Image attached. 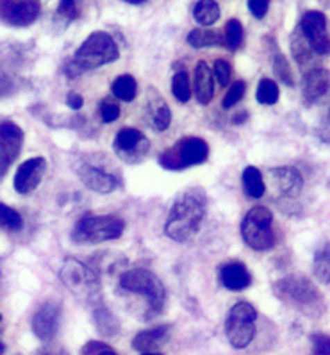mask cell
Here are the masks:
<instances>
[{"mask_svg":"<svg viewBox=\"0 0 330 355\" xmlns=\"http://www.w3.org/2000/svg\"><path fill=\"white\" fill-rule=\"evenodd\" d=\"M207 213V195L202 188H188L173 202L168 220L164 223V234L173 241L184 243L198 234Z\"/></svg>","mask_w":330,"mask_h":355,"instance_id":"1","label":"cell"},{"mask_svg":"<svg viewBox=\"0 0 330 355\" xmlns=\"http://www.w3.org/2000/svg\"><path fill=\"white\" fill-rule=\"evenodd\" d=\"M118 58H120V51H118V45L113 36L109 33H104V31H96L84 40L73 59L68 61L67 67H64V73L73 79V77L82 76L84 71L113 63Z\"/></svg>","mask_w":330,"mask_h":355,"instance_id":"2","label":"cell"},{"mask_svg":"<svg viewBox=\"0 0 330 355\" xmlns=\"http://www.w3.org/2000/svg\"><path fill=\"white\" fill-rule=\"evenodd\" d=\"M273 293L280 302H284L291 309L300 311L305 316H322L325 309L323 297L316 286L304 275H289L277 280L273 284Z\"/></svg>","mask_w":330,"mask_h":355,"instance_id":"3","label":"cell"},{"mask_svg":"<svg viewBox=\"0 0 330 355\" xmlns=\"http://www.w3.org/2000/svg\"><path fill=\"white\" fill-rule=\"evenodd\" d=\"M120 289L130 293V295L143 297L146 305L145 318H154L163 311L166 291H164L163 282L150 270L134 268V270H127L125 273H121Z\"/></svg>","mask_w":330,"mask_h":355,"instance_id":"4","label":"cell"},{"mask_svg":"<svg viewBox=\"0 0 330 355\" xmlns=\"http://www.w3.org/2000/svg\"><path fill=\"white\" fill-rule=\"evenodd\" d=\"M59 279L63 280L68 291L79 298L82 304H98L102 298L98 277L88 264L73 257L64 259L63 268L59 272Z\"/></svg>","mask_w":330,"mask_h":355,"instance_id":"5","label":"cell"},{"mask_svg":"<svg viewBox=\"0 0 330 355\" xmlns=\"http://www.w3.org/2000/svg\"><path fill=\"white\" fill-rule=\"evenodd\" d=\"M125 230V222L120 216L114 214H104V216H88L80 218L71 230V241L79 245H88V243H102L109 239L121 238Z\"/></svg>","mask_w":330,"mask_h":355,"instance_id":"6","label":"cell"},{"mask_svg":"<svg viewBox=\"0 0 330 355\" xmlns=\"http://www.w3.org/2000/svg\"><path fill=\"white\" fill-rule=\"evenodd\" d=\"M209 157V145L197 136H188L159 154V164L168 171H182L189 166H197Z\"/></svg>","mask_w":330,"mask_h":355,"instance_id":"7","label":"cell"},{"mask_svg":"<svg viewBox=\"0 0 330 355\" xmlns=\"http://www.w3.org/2000/svg\"><path fill=\"white\" fill-rule=\"evenodd\" d=\"M241 236L252 250L264 252L275 247L273 213L263 205H255L243 218Z\"/></svg>","mask_w":330,"mask_h":355,"instance_id":"8","label":"cell"},{"mask_svg":"<svg viewBox=\"0 0 330 355\" xmlns=\"http://www.w3.org/2000/svg\"><path fill=\"white\" fill-rule=\"evenodd\" d=\"M257 309L248 302H238L232 305L225 320V334L234 348H247L255 338Z\"/></svg>","mask_w":330,"mask_h":355,"instance_id":"9","label":"cell"},{"mask_svg":"<svg viewBox=\"0 0 330 355\" xmlns=\"http://www.w3.org/2000/svg\"><path fill=\"white\" fill-rule=\"evenodd\" d=\"M298 29L304 34V38L311 45L313 52L316 55H327L330 46L329 26H327V18L322 11H305L298 21Z\"/></svg>","mask_w":330,"mask_h":355,"instance_id":"10","label":"cell"},{"mask_svg":"<svg viewBox=\"0 0 330 355\" xmlns=\"http://www.w3.org/2000/svg\"><path fill=\"white\" fill-rule=\"evenodd\" d=\"M113 146L118 157L123 159L129 164H136L145 159L146 152L150 148V143L141 130L134 129V127H125V129L118 130Z\"/></svg>","mask_w":330,"mask_h":355,"instance_id":"11","label":"cell"},{"mask_svg":"<svg viewBox=\"0 0 330 355\" xmlns=\"http://www.w3.org/2000/svg\"><path fill=\"white\" fill-rule=\"evenodd\" d=\"M76 173L79 175V179L82 180V184L86 188L93 189L96 193H102V195L116 191L121 186V180L114 175L113 171L104 170L98 164H93L92 161H86L82 157L77 161Z\"/></svg>","mask_w":330,"mask_h":355,"instance_id":"12","label":"cell"},{"mask_svg":"<svg viewBox=\"0 0 330 355\" xmlns=\"http://www.w3.org/2000/svg\"><path fill=\"white\" fill-rule=\"evenodd\" d=\"M24 146V130L15 121H0V180L17 161Z\"/></svg>","mask_w":330,"mask_h":355,"instance_id":"13","label":"cell"},{"mask_svg":"<svg viewBox=\"0 0 330 355\" xmlns=\"http://www.w3.org/2000/svg\"><path fill=\"white\" fill-rule=\"evenodd\" d=\"M42 4L36 0H2L0 21L11 27H27L38 20Z\"/></svg>","mask_w":330,"mask_h":355,"instance_id":"14","label":"cell"},{"mask_svg":"<svg viewBox=\"0 0 330 355\" xmlns=\"http://www.w3.org/2000/svg\"><path fill=\"white\" fill-rule=\"evenodd\" d=\"M59 323H61V304L54 300H46L40 305L33 314V332L42 341L49 343L58 336Z\"/></svg>","mask_w":330,"mask_h":355,"instance_id":"15","label":"cell"},{"mask_svg":"<svg viewBox=\"0 0 330 355\" xmlns=\"http://www.w3.org/2000/svg\"><path fill=\"white\" fill-rule=\"evenodd\" d=\"M46 171V161L43 157L27 159L20 164L15 175V191L20 195H29L31 191L38 188L43 175Z\"/></svg>","mask_w":330,"mask_h":355,"instance_id":"16","label":"cell"},{"mask_svg":"<svg viewBox=\"0 0 330 355\" xmlns=\"http://www.w3.org/2000/svg\"><path fill=\"white\" fill-rule=\"evenodd\" d=\"M146 107H148L146 109V116H148L152 129L157 130V132H163L170 127L172 111H170V105L166 104V101L159 95L157 89H148V93H146Z\"/></svg>","mask_w":330,"mask_h":355,"instance_id":"17","label":"cell"},{"mask_svg":"<svg viewBox=\"0 0 330 355\" xmlns=\"http://www.w3.org/2000/svg\"><path fill=\"white\" fill-rule=\"evenodd\" d=\"M273 179H275V188L286 198H297L304 189V179H302L300 171L293 166H282L272 171Z\"/></svg>","mask_w":330,"mask_h":355,"instance_id":"18","label":"cell"},{"mask_svg":"<svg viewBox=\"0 0 330 355\" xmlns=\"http://www.w3.org/2000/svg\"><path fill=\"white\" fill-rule=\"evenodd\" d=\"M168 339H170V325L152 327L134 336L132 348L139 354H152L163 347L164 343H168Z\"/></svg>","mask_w":330,"mask_h":355,"instance_id":"19","label":"cell"},{"mask_svg":"<svg viewBox=\"0 0 330 355\" xmlns=\"http://www.w3.org/2000/svg\"><path fill=\"white\" fill-rule=\"evenodd\" d=\"M220 282L229 291H243L252 284V275L243 263H229L220 268Z\"/></svg>","mask_w":330,"mask_h":355,"instance_id":"20","label":"cell"},{"mask_svg":"<svg viewBox=\"0 0 330 355\" xmlns=\"http://www.w3.org/2000/svg\"><path fill=\"white\" fill-rule=\"evenodd\" d=\"M329 92V73L325 68H313L304 76V96L307 102H320Z\"/></svg>","mask_w":330,"mask_h":355,"instance_id":"21","label":"cell"},{"mask_svg":"<svg viewBox=\"0 0 330 355\" xmlns=\"http://www.w3.org/2000/svg\"><path fill=\"white\" fill-rule=\"evenodd\" d=\"M193 86H195V96L200 104H209L214 95V77L213 70L207 67L205 61H198L195 68V77H193Z\"/></svg>","mask_w":330,"mask_h":355,"instance_id":"22","label":"cell"},{"mask_svg":"<svg viewBox=\"0 0 330 355\" xmlns=\"http://www.w3.org/2000/svg\"><path fill=\"white\" fill-rule=\"evenodd\" d=\"M291 54L295 58V61L298 63V67L304 68V71L313 70V63L316 61L318 55L314 54L311 45L307 43V40L304 38V34L300 33V29H295L291 34Z\"/></svg>","mask_w":330,"mask_h":355,"instance_id":"23","label":"cell"},{"mask_svg":"<svg viewBox=\"0 0 330 355\" xmlns=\"http://www.w3.org/2000/svg\"><path fill=\"white\" fill-rule=\"evenodd\" d=\"M241 182L243 189H245V195L248 198L257 200V198H263V195L266 193V184H264L263 175H261V171L255 166H247L243 170Z\"/></svg>","mask_w":330,"mask_h":355,"instance_id":"24","label":"cell"},{"mask_svg":"<svg viewBox=\"0 0 330 355\" xmlns=\"http://www.w3.org/2000/svg\"><path fill=\"white\" fill-rule=\"evenodd\" d=\"M222 15L220 4L214 0H198L197 4L193 6V18L200 24V26H213L216 24L218 18Z\"/></svg>","mask_w":330,"mask_h":355,"instance_id":"25","label":"cell"},{"mask_svg":"<svg viewBox=\"0 0 330 355\" xmlns=\"http://www.w3.org/2000/svg\"><path fill=\"white\" fill-rule=\"evenodd\" d=\"M111 92L116 96L118 101L121 102H132L138 95V83L129 73H123V76L116 77L113 80V86H111Z\"/></svg>","mask_w":330,"mask_h":355,"instance_id":"26","label":"cell"},{"mask_svg":"<svg viewBox=\"0 0 330 355\" xmlns=\"http://www.w3.org/2000/svg\"><path fill=\"white\" fill-rule=\"evenodd\" d=\"M188 43L195 49H205V46H216L223 45L222 34L214 33L205 27H197L188 34Z\"/></svg>","mask_w":330,"mask_h":355,"instance_id":"27","label":"cell"},{"mask_svg":"<svg viewBox=\"0 0 330 355\" xmlns=\"http://www.w3.org/2000/svg\"><path fill=\"white\" fill-rule=\"evenodd\" d=\"M93 320H95L96 330L102 336H114L120 332V322L109 309H95L93 311Z\"/></svg>","mask_w":330,"mask_h":355,"instance_id":"28","label":"cell"},{"mask_svg":"<svg viewBox=\"0 0 330 355\" xmlns=\"http://www.w3.org/2000/svg\"><path fill=\"white\" fill-rule=\"evenodd\" d=\"M223 45L229 49V51H238L241 46L243 38H245V31H243V24L236 18H230L225 24V31L222 34Z\"/></svg>","mask_w":330,"mask_h":355,"instance_id":"29","label":"cell"},{"mask_svg":"<svg viewBox=\"0 0 330 355\" xmlns=\"http://www.w3.org/2000/svg\"><path fill=\"white\" fill-rule=\"evenodd\" d=\"M272 63H273V71L277 73L282 83L286 86H295V77L291 73V67H289V61L286 59V55L279 51V46L273 45L272 51Z\"/></svg>","mask_w":330,"mask_h":355,"instance_id":"30","label":"cell"},{"mask_svg":"<svg viewBox=\"0 0 330 355\" xmlns=\"http://www.w3.org/2000/svg\"><path fill=\"white\" fill-rule=\"evenodd\" d=\"M24 227V218L17 209L6 204H0V229L6 232H17Z\"/></svg>","mask_w":330,"mask_h":355,"instance_id":"31","label":"cell"},{"mask_svg":"<svg viewBox=\"0 0 330 355\" xmlns=\"http://www.w3.org/2000/svg\"><path fill=\"white\" fill-rule=\"evenodd\" d=\"M279 86L273 79H261L259 80V86H257V102L264 105H273L279 102Z\"/></svg>","mask_w":330,"mask_h":355,"instance_id":"32","label":"cell"},{"mask_svg":"<svg viewBox=\"0 0 330 355\" xmlns=\"http://www.w3.org/2000/svg\"><path fill=\"white\" fill-rule=\"evenodd\" d=\"M314 275L318 277V280L322 284L329 286L330 284V252L329 247H325L323 250L316 252V257H314Z\"/></svg>","mask_w":330,"mask_h":355,"instance_id":"33","label":"cell"},{"mask_svg":"<svg viewBox=\"0 0 330 355\" xmlns=\"http://www.w3.org/2000/svg\"><path fill=\"white\" fill-rule=\"evenodd\" d=\"M189 76L186 71H177L175 76L172 79V93L175 96L177 101L186 104V102L191 98V86H189Z\"/></svg>","mask_w":330,"mask_h":355,"instance_id":"34","label":"cell"},{"mask_svg":"<svg viewBox=\"0 0 330 355\" xmlns=\"http://www.w3.org/2000/svg\"><path fill=\"white\" fill-rule=\"evenodd\" d=\"M245 92H247V84H245V80H236L234 84H230L229 92H227L225 98H223L222 102L223 109L234 107V105L241 101L243 96H245Z\"/></svg>","mask_w":330,"mask_h":355,"instance_id":"35","label":"cell"},{"mask_svg":"<svg viewBox=\"0 0 330 355\" xmlns=\"http://www.w3.org/2000/svg\"><path fill=\"white\" fill-rule=\"evenodd\" d=\"M213 77H216L220 86H229L230 79H232V67L227 63L225 59H216L213 68Z\"/></svg>","mask_w":330,"mask_h":355,"instance_id":"36","label":"cell"},{"mask_svg":"<svg viewBox=\"0 0 330 355\" xmlns=\"http://www.w3.org/2000/svg\"><path fill=\"white\" fill-rule=\"evenodd\" d=\"M98 113H101L102 121H105V123H111V121H116L118 118H120L121 109H120V105L116 104V102L107 101V98H105V101L101 102Z\"/></svg>","mask_w":330,"mask_h":355,"instance_id":"37","label":"cell"},{"mask_svg":"<svg viewBox=\"0 0 330 355\" xmlns=\"http://www.w3.org/2000/svg\"><path fill=\"white\" fill-rule=\"evenodd\" d=\"M80 355H118V352L102 341H88L82 347Z\"/></svg>","mask_w":330,"mask_h":355,"instance_id":"38","label":"cell"},{"mask_svg":"<svg viewBox=\"0 0 330 355\" xmlns=\"http://www.w3.org/2000/svg\"><path fill=\"white\" fill-rule=\"evenodd\" d=\"M311 341H313V352H311V355H330L329 334H323V332L314 334L313 338H311Z\"/></svg>","mask_w":330,"mask_h":355,"instance_id":"39","label":"cell"},{"mask_svg":"<svg viewBox=\"0 0 330 355\" xmlns=\"http://www.w3.org/2000/svg\"><path fill=\"white\" fill-rule=\"evenodd\" d=\"M58 13L61 17L68 18V20H76V18L80 17L79 4H77L76 0H63V2H59Z\"/></svg>","mask_w":330,"mask_h":355,"instance_id":"40","label":"cell"},{"mask_svg":"<svg viewBox=\"0 0 330 355\" xmlns=\"http://www.w3.org/2000/svg\"><path fill=\"white\" fill-rule=\"evenodd\" d=\"M248 9L255 18L263 20L268 15V9H270V2L268 0H248Z\"/></svg>","mask_w":330,"mask_h":355,"instance_id":"41","label":"cell"},{"mask_svg":"<svg viewBox=\"0 0 330 355\" xmlns=\"http://www.w3.org/2000/svg\"><path fill=\"white\" fill-rule=\"evenodd\" d=\"M67 104H68V107L73 109V111H79V109L84 105L82 95H79V93H76V92H70L67 95Z\"/></svg>","mask_w":330,"mask_h":355,"instance_id":"42","label":"cell"},{"mask_svg":"<svg viewBox=\"0 0 330 355\" xmlns=\"http://www.w3.org/2000/svg\"><path fill=\"white\" fill-rule=\"evenodd\" d=\"M247 116H248V113H247V111H243V113H241V114H239V116H238V118H236V120H234V121H236V123H241V121H243V120H245V118H247Z\"/></svg>","mask_w":330,"mask_h":355,"instance_id":"43","label":"cell"},{"mask_svg":"<svg viewBox=\"0 0 330 355\" xmlns=\"http://www.w3.org/2000/svg\"><path fill=\"white\" fill-rule=\"evenodd\" d=\"M42 355H67V354H63V352H45V354Z\"/></svg>","mask_w":330,"mask_h":355,"instance_id":"44","label":"cell"},{"mask_svg":"<svg viewBox=\"0 0 330 355\" xmlns=\"http://www.w3.org/2000/svg\"><path fill=\"white\" fill-rule=\"evenodd\" d=\"M4 352H6V345L4 343H0V355H4Z\"/></svg>","mask_w":330,"mask_h":355,"instance_id":"45","label":"cell"},{"mask_svg":"<svg viewBox=\"0 0 330 355\" xmlns=\"http://www.w3.org/2000/svg\"><path fill=\"white\" fill-rule=\"evenodd\" d=\"M141 355H163L161 352H152V354H141Z\"/></svg>","mask_w":330,"mask_h":355,"instance_id":"46","label":"cell"},{"mask_svg":"<svg viewBox=\"0 0 330 355\" xmlns=\"http://www.w3.org/2000/svg\"><path fill=\"white\" fill-rule=\"evenodd\" d=\"M2 264L4 263H2V259H0V273H2Z\"/></svg>","mask_w":330,"mask_h":355,"instance_id":"47","label":"cell"},{"mask_svg":"<svg viewBox=\"0 0 330 355\" xmlns=\"http://www.w3.org/2000/svg\"><path fill=\"white\" fill-rule=\"evenodd\" d=\"M0 322H2V314H0Z\"/></svg>","mask_w":330,"mask_h":355,"instance_id":"48","label":"cell"}]
</instances>
